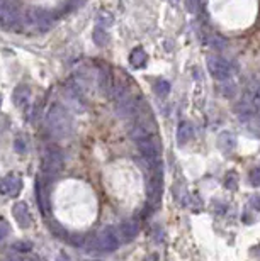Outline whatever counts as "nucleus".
<instances>
[{
  "label": "nucleus",
  "mask_w": 260,
  "mask_h": 261,
  "mask_svg": "<svg viewBox=\"0 0 260 261\" xmlns=\"http://www.w3.org/2000/svg\"><path fill=\"white\" fill-rule=\"evenodd\" d=\"M192 137V126L189 124V122L182 121L181 124H179V129H177V141L179 144H186L187 141Z\"/></svg>",
  "instance_id": "13"
},
{
  "label": "nucleus",
  "mask_w": 260,
  "mask_h": 261,
  "mask_svg": "<svg viewBox=\"0 0 260 261\" xmlns=\"http://www.w3.org/2000/svg\"><path fill=\"white\" fill-rule=\"evenodd\" d=\"M119 231L121 236L124 237V241H133L138 236V232H140V224L136 221H133V219H128V221H124L121 224Z\"/></svg>",
  "instance_id": "12"
},
{
  "label": "nucleus",
  "mask_w": 260,
  "mask_h": 261,
  "mask_svg": "<svg viewBox=\"0 0 260 261\" xmlns=\"http://www.w3.org/2000/svg\"><path fill=\"white\" fill-rule=\"evenodd\" d=\"M12 100L15 103V107H19V109H26V107L29 105V102H31V90H29V87H26V85L15 87V90H14V94H12Z\"/></svg>",
  "instance_id": "10"
},
{
  "label": "nucleus",
  "mask_w": 260,
  "mask_h": 261,
  "mask_svg": "<svg viewBox=\"0 0 260 261\" xmlns=\"http://www.w3.org/2000/svg\"><path fill=\"white\" fill-rule=\"evenodd\" d=\"M7 261H24V260H21V258H14V256H12V258H7Z\"/></svg>",
  "instance_id": "27"
},
{
  "label": "nucleus",
  "mask_w": 260,
  "mask_h": 261,
  "mask_svg": "<svg viewBox=\"0 0 260 261\" xmlns=\"http://www.w3.org/2000/svg\"><path fill=\"white\" fill-rule=\"evenodd\" d=\"M129 63H131L133 68H143L145 63H147V53L141 48L133 49V53L129 55Z\"/></svg>",
  "instance_id": "14"
},
{
  "label": "nucleus",
  "mask_w": 260,
  "mask_h": 261,
  "mask_svg": "<svg viewBox=\"0 0 260 261\" xmlns=\"http://www.w3.org/2000/svg\"><path fill=\"white\" fill-rule=\"evenodd\" d=\"M92 39H94L95 44L102 48V46H106L107 43H109V34L102 29V26H99V28H95L94 33H92Z\"/></svg>",
  "instance_id": "15"
},
{
  "label": "nucleus",
  "mask_w": 260,
  "mask_h": 261,
  "mask_svg": "<svg viewBox=\"0 0 260 261\" xmlns=\"http://www.w3.org/2000/svg\"><path fill=\"white\" fill-rule=\"evenodd\" d=\"M97 243H99L101 251H106V253L114 251V249L119 246V232H117L114 228H111V226L109 228H104L101 232H99Z\"/></svg>",
  "instance_id": "5"
},
{
  "label": "nucleus",
  "mask_w": 260,
  "mask_h": 261,
  "mask_svg": "<svg viewBox=\"0 0 260 261\" xmlns=\"http://www.w3.org/2000/svg\"><path fill=\"white\" fill-rule=\"evenodd\" d=\"M22 189V180L15 175H9L0 182V194L2 195H10V197H15L19 195V192Z\"/></svg>",
  "instance_id": "7"
},
{
  "label": "nucleus",
  "mask_w": 260,
  "mask_h": 261,
  "mask_svg": "<svg viewBox=\"0 0 260 261\" xmlns=\"http://www.w3.org/2000/svg\"><path fill=\"white\" fill-rule=\"evenodd\" d=\"M236 146V137L229 130H223V132L218 136V148L223 153H231Z\"/></svg>",
  "instance_id": "11"
},
{
  "label": "nucleus",
  "mask_w": 260,
  "mask_h": 261,
  "mask_svg": "<svg viewBox=\"0 0 260 261\" xmlns=\"http://www.w3.org/2000/svg\"><path fill=\"white\" fill-rule=\"evenodd\" d=\"M250 207L255 210H260V195H254V197L250 198Z\"/></svg>",
  "instance_id": "22"
},
{
  "label": "nucleus",
  "mask_w": 260,
  "mask_h": 261,
  "mask_svg": "<svg viewBox=\"0 0 260 261\" xmlns=\"http://www.w3.org/2000/svg\"><path fill=\"white\" fill-rule=\"evenodd\" d=\"M114 22V17L111 12H107V10H102V12L97 14V24L99 26H111Z\"/></svg>",
  "instance_id": "17"
},
{
  "label": "nucleus",
  "mask_w": 260,
  "mask_h": 261,
  "mask_svg": "<svg viewBox=\"0 0 260 261\" xmlns=\"http://www.w3.org/2000/svg\"><path fill=\"white\" fill-rule=\"evenodd\" d=\"M250 183L254 187H260V168H254V170L250 171Z\"/></svg>",
  "instance_id": "18"
},
{
  "label": "nucleus",
  "mask_w": 260,
  "mask_h": 261,
  "mask_svg": "<svg viewBox=\"0 0 260 261\" xmlns=\"http://www.w3.org/2000/svg\"><path fill=\"white\" fill-rule=\"evenodd\" d=\"M63 168V155L56 146H48L43 155V170L46 175H58Z\"/></svg>",
  "instance_id": "2"
},
{
  "label": "nucleus",
  "mask_w": 260,
  "mask_h": 261,
  "mask_svg": "<svg viewBox=\"0 0 260 261\" xmlns=\"http://www.w3.org/2000/svg\"><path fill=\"white\" fill-rule=\"evenodd\" d=\"M12 248L15 249V251L26 253V251H29V249H31V243H15Z\"/></svg>",
  "instance_id": "21"
},
{
  "label": "nucleus",
  "mask_w": 260,
  "mask_h": 261,
  "mask_svg": "<svg viewBox=\"0 0 260 261\" xmlns=\"http://www.w3.org/2000/svg\"><path fill=\"white\" fill-rule=\"evenodd\" d=\"M46 128L53 137H67L70 136L72 129H74V121L72 116L63 105H51L46 114Z\"/></svg>",
  "instance_id": "1"
},
{
  "label": "nucleus",
  "mask_w": 260,
  "mask_h": 261,
  "mask_svg": "<svg viewBox=\"0 0 260 261\" xmlns=\"http://www.w3.org/2000/svg\"><path fill=\"white\" fill-rule=\"evenodd\" d=\"M15 151L17 153H24L26 151V144L21 139H15Z\"/></svg>",
  "instance_id": "23"
},
{
  "label": "nucleus",
  "mask_w": 260,
  "mask_h": 261,
  "mask_svg": "<svg viewBox=\"0 0 260 261\" xmlns=\"http://www.w3.org/2000/svg\"><path fill=\"white\" fill-rule=\"evenodd\" d=\"M187 9H189L190 12H194V10L197 9V0H187Z\"/></svg>",
  "instance_id": "24"
},
{
  "label": "nucleus",
  "mask_w": 260,
  "mask_h": 261,
  "mask_svg": "<svg viewBox=\"0 0 260 261\" xmlns=\"http://www.w3.org/2000/svg\"><path fill=\"white\" fill-rule=\"evenodd\" d=\"M208 70L211 73L214 80L220 82H226L231 78V65L226 60H223L221 56H208Z\"/></svg>",
  "instance_id": "3"
},
{
  "label": "nucleus",
  "mask_w": 260,
  "mask_h": 261,
  "mask_svg": "<svg viewBox=\"0 0 260 261\" xmlns=\"http://www.w3.org/2000/svg\"><path fill=\"white\" fill-rule=\"evenodd\" d=\"M12 214H14V219L17 221V224L21 226V228H24V229H28L31 226V222H33L31 214H29V207H28V203H24V202L14 203Z\"/></svg>",
  "instance_id": "8"
},
{
  "label": "nucleus",
  "mask_w": 260,
  "mask_h": 261,
  "mask_svg": "<svg viewBox=\"0 0 260 261\" xmlns=\"http://www.w3.org/2000/svg\"><path fill=\"white\" fill-rule=\"evenodd\" d=\"M28 21H29V24H33L34 28H37L39 31H46L53 26L51 15L46 12L44 9H29L28 10Z\"/></svg>",
  "instance_id": "6"
},
{
  "label": "nucleus",
  "mask_w": 260,
  "mask_h": 261,
  "mask_svg": "<svg viewBox=\"0 0 260 261\" xmlns=\"http://www.w3.org/2000/svg\"><path fill=\"white\" fill-rule=\"evenodd\" d=\"M55 261H72V260H70V256H68V255H65V253H60V255L56 256Z\"/></svg>",
  "instance_id": "25"
},
{
  "label": "nucleus",
  "mask_w": 260,
  "mask_h": 261,
  "mask_svg": "<svg viewBox=\"0 0 260 261\" xmlns=\"http://www.w3.org/2000/svg\"><path fill=\"white\" fill-rule=\"evenodd\" d=\"M155 90H156V95L167 97L168 92H170V83H168L167 80H158V82L155 83Z\"/></svg>",
  "instance_id": "16"
},
{
  "label": "nucleus",
  "mask_w": 260,
  "mask_h": 261,
  "mask_svg": "<svg viewBox=\"0 0 260 261\" xmlns=\"http://www.w3.org/2000/svg\"><path fill=\"white\" fill-rule=\"evenodd\" d=\"M143 261H158V256H156V255H148Z\"/></svg>",
  "instance_id": "26"
},
{
  "label": "nucleus",
  "mask_w": 260,
  "mask_h": 261,
  "mask_svg": "<svg viewBox=\"0 0 260 261\" xmlns=\"http://www.w3.org/2000/svg\"><path fill=\"white\" fill-rule=\"evenodd\" d=\"M226 187L228 189H236V175L235 173H229L226 176Z\"/></svg>",
  "instance_id": "20"
},
{
  "label": "nucleus",
  "mask_w": 260,
  "mask_h": 261,
  "mask_svg": "<svg viewBox=\"0 0 260 261\" xmlns=\"http://www.w3.org/2000/svg\"><path fill=\"white\" fill-rule=\"evenodd\" d=\"M7 234H9V226L3 219H0V239H3Z\"/></svg>",
  "instance_id": "19"
},
{
  "label": "nucleus",
  "mask_w": 260,
  "mask_h": 261,
  "mask_svg": "<svg viewBox=\"0 0 260 261\" xmlns=\"http://www.w3.org/2000/svg\"><path fill=\"white\" fill-rule=\"evenodd\" d=\"M138 149H140L141 156H143L145 160L148 161L153 166H156L160 161V148H158V143H156V139H153L151 136L145 137V139L138 141Z\"/></svg>",
  "instance_id": "4"
},
{
  "label": "nucleus",
  "mask_w": 260,
  "mask_h": 261,
  "mask_svg": "<svg viewBox=\"0 0 260 261\" xmlns=\"http://www.w3.org/2000/svg\"><path fill=\"white\" fill-rule=\"evenodd\" d=\"M162 171H156L155 175L151 176L150 183H148V189H147V194H148V200L150 203H156L160 200V197H162Z\"/></svg>",
  "instance_id": "9"
}]
</instances>
